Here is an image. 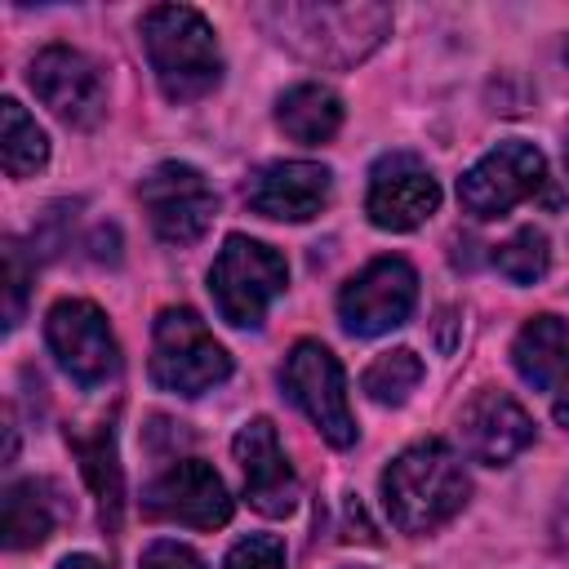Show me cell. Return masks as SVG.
<instances>
[{
    "label": "cell",
    "mask_w": 569,
    "mask_h": 569,
    "mask_svg": "<svg viewBox=\"0 0 569 569\" xmlns=\"http://www.w3.org/2000/svg\"><path fill=\"white\" fill-rule=\"evenodd\" d=\"M471 498V480L458 462V453L440 440L409 445L396 453L382 471V507L396 529L405 533H431L445 520H453Z\"/></svg>",
    "instance_id": "cell-1"
},
{
    "label": "cell",
    "mask_w": 569,
    "mask_h": 569,
    "mask_svg": "<svg viewBox=\"0 0 569 569\" xmlns=\"http://www.w3.org/2000/svg\"><path fill=\"white\" fill-rule=\"evenodd\" d=\"M262 22L316 67H356L391 36V9L382 4H267Z\"/></svg>",
    "instance_id": "cell-2"
},
{
    "label": "cell",
    "mask_w": 569,
    "mask_h": 569,
    "mask_svg": "<svg viewBox=\"0 0 569 569\" xmlns=\"http://www.w3.org/2000/svg\"><path fill=\"white\" fill-rule=\"evenodd\" d=\"M142 44L156 84L169 102H196L218 89L222 53L209 18L191 4H151L142 13Z\"/></svg>",
    "instance_id": "cell-3"
},
{
    "label": "cell",
    "mask_w": 569,
    "mask_h": 569,
    "mask_svg": "<svg viewBox=\"0 0 569 569\" xmlns=\"http://www.w3.org/2000/svg\"><path fill=\"white\" fill-rule=\"evenodd\" d=\"M284 284H289L284 253L253 236H227L209 267L213 307L231 329H258L267 320V307L284 293Z\"/></svg>",
    "instance_id": "cell-4"
},
{
    "label": "cell",
    "mask_w": 569,
    "mask_h": 569,
    "mask_svg": "<svg viewBox=\"0 0 569 569\" xmlns=\"http://www.w3.org/2000/svg\"><path fill=\"white\" fill-rule=\"evenodd\" d=\"M151 382L173 396H204L231 378L227 347L191 307H164L151 329Z\"/></svg>",
    "instance_id": "cell-5"
},
{
    "label": "cell",
    "mask_w": 569,
    "mask_h": 569,
    "mask_svg": "<svg viewBox=\"0 0 569 569\" xmlns=\"http://www.w3.org/2000/svg\"><path fill=\"white\" fill-rule=\"evenodd\" d=\"M280 382L333 449H351L356 445V418H351V400H347V378H342L338 356L325 342H316V338L293 342L289 356H284Z\"/></svg>",
    "instance_id": "cell-6"
},
{
    "label": "cell",
    "mask_w": 569,
    "mask_h": 569,
    "mask_svg": "<svg viewBox=\"0 0 569 569\" xmlns=\"http://www.w3.org/2000/svg\"><path fill=\"white\" fill-rule=\"evenodd\" d=\"M44 342L58 356L62 373L76 387H84V391L107 387L120 373L116 333H111L107 316L89 298H62V302H53L49 316H44Z\"/></svg>",
    "instance_id": "cell-7"
},
{
    "label": "cell",
    "mask_w": 569,
    "mask_h": 569,
    "mask_svg": "<svg viewBox=\"0 0 569 569\" xmlns=\"http://www.w3.org/2000/svg\"><path fill=\"white\" fill-rule=\"evenodd\" d=\"M138 196H142V209L151 218V231L164 244H178V249L196 244L213 227V213H218V196H213L209 178L196 164H182V160L156 164L138 182Z\"/></svg>",
    "instance_id": "cell-8"
},
{
    "label": "cell",
    "mask_w": 569,
    "mask_h": 569,
    "mask_svg": "<svg viewBox=\"0 0 569 569\" xmlns=\"http://www.w3.org/2000/svg\"><path fill=\"white\" fill-rule=\"evenodd\" d=\"M418 302V276L405 258H373L338 293V320L351 338H378L409 320Z\"/></svg>",
    "instance_id": "cell-9"
},
{
    "label": "cell",
    "mask_w": 569,
    "mask_h": 569,
    "mask_svg": "<svg viewBox=\"0 0 569 569\" xmlns=\"http://www.w3.org/2000/svg\"><path fill=\"white\" fill-rule=\"evenodd\" d=\"M542 178H547L542 151L525 138H507L458 178V200L471 218H502L507 209L529 200L542 187Z\"/></svg>",
    "instance_id": "cell-10"
},
{
    "label": "cell",
    "mask_w": 569,
    "mask_h": 569,
    "mask_svg": "<svg viewBox=\"0 0 569 569\" xmlns=\"http://www.w3.org/2000/svg\"><path fill=\"white\" fill-rule=\"evenodd\" d=\"M31 93L71 129H93L107 116V89L98 67L71 44H44L27 67Z\"/></svg>",
    "instance_id": "cell-11"
},
{
    "label": "cell",
    "mask_w": 569,
    "mask_h": 569,
    "mask_svg": "<svg viewBox=\"0 0 569 569\" xmlns=\"http://www.w3.org/2000/svg\"><path fill=\"white\" fill-rule=\"evenodd\" d=\"M142 511L151 520H169V525H187V529H222L231 520V493L209 462L182 458L147 485Z\"/></svg>",
    "instance_id": "cell-12"
},
{
    "label": "cell",
    "mask_w": 569,
    "mask_h": 569,
    "mask_svg": "<svg viewBox=\"0 0 569 569\" xmlns=\"http://www.w3.org/2000/svg\"><path fill=\"white\" fill-rule=\"evenodd\" d=\"M440 204V182L436 173L409 156V151H387L373 169H369V196H365V213L373 227L382 231H413L422 227Z\"/></svg>",
    "instance_id": "cell-13"
},
{
    "label": "cell",
    "mask_w": 569,
    "mask_h": 569,
    "mask_svg": "<svg viewBox=\"0 0 569 569\" xmlns=\"http://www.w3.org/2000/svg\"><path fill=\"white\" fill-rule=\"evenodd\" d=\"M458 440L462 453L480 467H507L516 453L533 445V418L507 396V391H476L458 413Z\"/></svg>",
    "instance_id": "cell-14"
},
{
    "label": "cell",
    "mask_w": 569,
    "mask_h": 569,
    "mask_svg": "<svg viewBox=\"0 0 569 569\" xmlns=\"http://www.w3.org/2000/svg\"><path fill=\"white\" fill-rule=\"evenodd\" d=\"M329 196H333V173L320 160H276L244 182L249 209L271 222H307L329 204Z\"/></svg>",
    "instance_id": "cell-15"
},
{
    "label": "cell",
    "mask_w": 569,
    "mask_h": 569,
    "mask_svg": "<svg viewBox=\"0 0 569 569\" xmlns=\"http://www.w3.org/2000/svg\"><path fill=\"white\" fill-rule=\"evenodd\" d=\"M231 453L244 471V498L253 511L262 516H289L293 502H298V476L280 449V436L271 427V418H249L236 440H231Z\"/></svg>",
    "instance_id": "cell-16"
},
{
    "label": "cell",
    "mask_w": 569,
    "mask_h": 569,
    "mask_svg": "<svg viewBox=\"0 0 569 569\" xmlns=\"http://www.w3.org/2000/svg\"><path fill=\"white\" fill-rule=\"evenodd\" d=\"M511 365L538 391L560 387V378L569 373V325L551 311L529 316L511 342Z\"/></svg>",
    "instance_id": "cell-17"
},
{
    "label": "cell",
    "mask_w": 569,
    "mask_h": 569,
    "mask_svg": "<svg viewBox=\"0 0 569 569\" xmlns=\"http://www.w3.org/2000/svg\"><path fill=\"white\" fill-rule=\"evenodd\" d=\"M276 124L293 142H307V147L329 142L338 133V124H342V98L329 84H320V80H302V84H293V89L280 93Z\"/></svg>",
    "instance_id": "cell-18"
},
{
    "label": "cell",
    "mask_w": 569,
    "mask_h": 569,
    "mask_svg": "<svg viewBox=\"0 0 569 569\" xmlns=\"http://www.w3.org/2000/svg\"><path fill=\"white\" fill-rule=\"evenodd\" d=\"M76 458H80V471L98 498V511H102V525L107 529H120V507H124V476H120V462H116V431L111 422H98L89 436L84 431H67Z\"/></svg>",
    "instance_id": "cell-19"
},
{
    "label": "cell",
    "mask_w": 569,
    "mask_h": 569,
    "mask_svg": "<svg viewBox=\"0 0 569 569\" xmlns=\"http://www.w3.org/2000/svg\"><path fill=\"white\" fill-rule=\"evenodd\" d=\"M58 525V502H53V485L49 480H13L4 489V547L9 551H27L40 547Z\"/></svg>",
    "instance_id": "cell-20"
},
{
    "label": "cell",
    "mask_w": 569,
    "mask_h": 569,
    "mask_svg": "<svg viewBox=\"0 0 569 569\" xmlns=\"http://www.w3.org/2000/svg\"><path fill=\"white\" fill-rule=\"evenodd\" d=\"M0 160H4L9 178H31L49 160V138L36 124V116H27V107L18 98L0 102Z\"/></svg>",
    "instance_id": "cell-21"
},
{
    "label": "cell",
    "mask_w": 569,
    "mask_h": 569,
    "mask_svg": "<svg viewBox=\"0 0 569 569\" xmlns=\"http://www.w3.org/2000/svg\"><path fill=\"white\" fill-rule=\"evenodd\" d=\"M422 356L418 351H409V347H396V351H382L378 360H369V369L360 373V387H365V396L373 400V405H405L413 391H418V382H422Z\"/></svg>",
    "instance_id": "cell-22"
},
{
    "label": "cell",
    "mask_w": 569,
    "mask_h": 569,
    "mask_svg": "<svg viewBox=\"0 0 569 569\" xmlns=\"http://www.w3.org/2000/svg\"><path fill=\"white\" fill-rule=\"evenodd\" d=\"M493 267L511 280V284H533L547 276L551 267V240L542 227H520L516 236H507L498 249H493Z\"/></svg>",
    "instance_id": "cell-23"
},
{
    "label": "cell",
    "mask_w": 569,
    "mask_h": 569,
    "mask_svg": "<svg viewBox=\"0 0 569 569\" xmlns=\"http://www.w3.org/2000/svg\"><path fill=\"white\" fill-rule=\"evenodd\" d=\"M27 280H31V267L22 258V244L18 240H4V329H18V320H22Z\"/></svg>",
    "instance_id": "cell-24"
},
{
    "label": "cell",
    "mask_w": 569,
    "mask_h": 569,
    "mask_svg": "<svg viewBox=\"0 0 569 569\" xmlns=\"http://www.w3.org/2000/svg\"><path fill=\"white\" fill-rule=\"evenodd\" d=\"M227 569H284V542L276 533H249L227 551Z\"/></svg>",
    "instance_id": "cell-25"
},
{
    "label": "cell",
    "mask_w": 569,
    "mask_h": 569,
    "mask_svg": "<svg viewBox=\"0 0 569 569\" xmlns=\"http://www.w3.org/2000/svg\"><path fill=\"white\" fill-rule=\"evenodd\" d=\"M138 569H209L187 542H169V538H156L147 551H142V560H138Z\"/></svg>",
    "instance_id": "cell-26"
},
{
    "label": "cell",
    "mask_w": 569,
    "mask_h": 569,
    "mask_svg": "<svg viewBox=\"0 0 569 569\" xmlns=\"http://www.w3.org/2000/svg\"><path fill=\"white\" fill-rule=\"evenodd\" d=\"M551 413H556L560 427H569V373H565L560 387H556V405H551Z\"/></svg>",
    "instance_id": "cell-27"
},
{
    "label": "cell",
    "mask_w": 569,
    "mask_h": 569,
    "mask_svg": "<svg viewBox=\"0 0 569 569\" xmlns=\"http://www.w3.org/2000/svg\"><path fill=\"white\" fill-rule=\"evenodd\" d=\"M58 569H107L98 556H89V551H76V556H67V560H58Z\"/></svg>",
    "instance_id": "cell-28"
},
{
    "label": "cell",
    "mask_w": 569,
    "mask_h": 569,
    "mask_svg": "<svg viewBox=\"0 0 569 569\" xmlns=\"http://www.w3.org/2000/svg\"><path fill=\"white\" fill-rule=\"evenodd\" d=\"M565 169H569V147H565Z\"/></svg>",
    "instance_id": "cell-29"
},
{
    "label": "cell",
    "mask_w": 569,
    "mask_h": 569,
    "mask_svg": "<svg viewBox=\"0 0 569 569\" xmlns=\"http://www.w3.org/2000/svg\"><path fill=\"white\" fill-rule=\"evenodd\" d=\"M565 58H569V44H565Z\"/></svg>",
    "instance_id": "cell-30"
}]
</instances>
